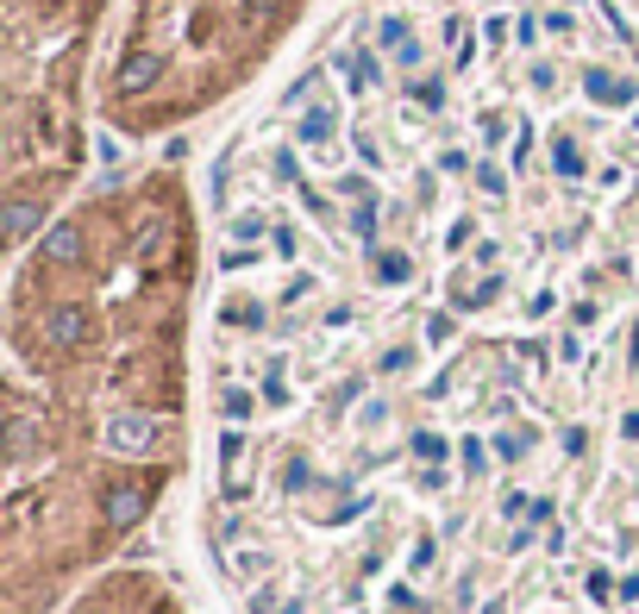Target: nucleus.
I'll use <instances>...</instances> for the list:
<instances>
[{"label": "nucleus", "mask_w": 639, "mask_h": 614, "mask_svg": "<svg viewBox=\"0 0 639 614\" xmlns=\"http://www.w3.org/2000/svg\"><path fill=\"white\" fill-rule=\"evenodd\" d=\"M320 0H120L107 32L101 126L126 145L176 138L295 63Z\"/></svg>", "instance_id": "3"}, {"label": "nucleus", "mask_w": 639, "mask_h": 614, "mask_svg": "<svg viewBox=\"0 0 639 614\" xmlns=\"http://www.w3.org/2000/svg\"><path fill=\"white\" fill-rule=\"evenodd\" d=\"M57 614H188V602H182V589L157 564L120 558L95 584H82Z\"/></svg>", "instance_id": "5"}, {"label": "nucleus", "mask_w": 639, "mask_h": 614, "mask_svg": "<svg viewBox=\"0 0 639 614\" xmlns=\"http://www.w3.org/2000/svg\"><path fill=\"white\" fill-rule=\"evenodd\" d=\"M627 7H634V13H639V0H627Z\"/></svg>", "instance_id": "6"}, {"label": "nucleus", "mask_w": 639, "mask_h": 614, "mask_svg": "<svg viewBox=\"0 0 639 614\" xmlns=\"http://www.w3.org/2000/svg\"><path fill=\"white\" fill-rule=\"evenodd\" d=\"M0 614H57L201 464L207 195L88 182L7 270Z\"/></svg>", "instance_id": "2"}, {"label": "nucleus", "mask_w": 639, "mask_h": 614, "mask_svg": "<svg viewBox=\"0 0 639 614\" xmlns=\"http://www.w3.org/2000/svg\"><path fill=\"white\" fill-rule=\"evenodd\" d=\"M226 614H639V13L339 0L207 176Z\"/></svg>", "instance_id": "1"}, {"label": "nucleus", "mask_w": 639, "mask_h": 614, "mask_svg": "<svg viewBox=\"0 0 639 614\" xmlns=\"http://www.w3.org/2000/svg\"><path fill=\"white\" fill-rule=\"evenodd\" d=\"M120 0H0V207L7 251L88 188L107 32Z\"/></svg>", "instance_id": "4"}]
</instances>
